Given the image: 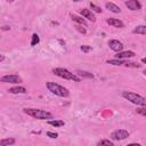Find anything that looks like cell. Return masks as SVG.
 Wrapping results in <instances>:
<instances>
[{"mask_svg": "<svg viewBox=\"0 0 146 146\" xmlns=\"http://www.w3.org/2000/svg\"><path fill=\"white\" fill-rule=\"evenodd\" d=\"M81 75H83V76H87V78H92L94 75L91 74V73H88V72H79Z\"/></svg>", "mask_w": 146, "mask_h": 146, "instance_id": "26", "label": "cell"}, {"mask_svg": "<svg viewBox=\"0 0 146 146\" xmlns=\"http://www.w3.org/2000/svg\"><path fill=\"white\" fill-rule=\"evenodd\" d=\"M112 139L114 140H123L125 139L127 137H129V132L127 130H123V129H119V130H115L112 132L111 135Z\"/></svg>", "mask_w": 146, "mask_h": 146, "instance_id": "6", "label": "cell"}, {"mask_svg": "<svg viewBox=\"0 0 146 146\" xmlns=\"http://www.w3.org/2000/svg\"><path fill=\"white\" fill-rule=\"evenodd\" d=\"M135 56V52L131 51V50H128V51H120L115 55V59H122V58H131Z\"/></svg>", "mask_w": 146, "mask_h": 146, "instance_id": "10", "label": "cell"}, {"mask_svg": "<svg viewBox=\"0 0 146 146\" xmlns=\"http://www.w3.org/2000/svg\"><path fill=\"white\" fill-rule=\"evenodd\" d=\"M15 144V139L14 138H5L0 140V146H11Z\"/></svg>", "mask_w": 146, "mask_h": 146, "instance_id": "14", "label": "cell"}, {"mask_svg": "<svg viewBox=\"0 0 146 146\" xmlns=\"http://www.w3.org/2000/svg\"><path fill=\"white\" fill-rule=\"evenodd\" d=\"M48 123L50 125H52V127H62V125H64V121H62V120H49Z\"/></svg>", "mask_w": 146, "mask_h": 146, "instance_id": "17", "label": "cell"}, {"mask_svg": "<svg viewBox=\"0 0 146 146\" xmlns=\"http://www.w3.org/2000/svg\"><path fill=\"white\" fill-rule=\"evenodd\" d=\"M52 73H54L55 75H57V76L62 78V79L73 80V81H76V82H79V81H80V79H79L75 74L71 73L68 70L63 68V67H56V68H54V70H52Z\"/></svg>", "mask_w": 146, "mask_h": 146, "instance_id": "4", "label": "cell"}, {"mask_svg": "<svg viewBox=\"0 0 146 146\" xmlns=\"http://www.w3.org/2000/svg\"><path fill=\"white\" fill-rule=\"evenodd\" d=\"M108 64H112V65H115V66H120V65H124L125 62L122 60V59H111V60H107Z\"/></svg>", "mask_w": 146, "mask_h": 146, "instance_id": "18", "label": "cell"}, {"mask_svg": "<svg viewBox=\"0 0 146 146\" xmlns=\"http://www.w3.org/2000/svg\"><path fill=\"white\" fill-rule=\"evenodd\" d=\"M106 8L110 10V11H112V13H115V14H119V13H121V8L119 7V6H116L115 3H113V2H106Z\"/></svg>", "mask_w": 146, "mask_h": 146, "instance_id": "12", "label": "cell"}, {"mask_svg": "<svg viewBox=\"0 0 146 146\" xmlns=\"http://www.w3.org/2000/svg\"><path fill=\"white\" fill-rule=\"evenodd\" d=\"M137 113H138V114H140V115H143V116H146V108L141 106V107L137 108Z\"/></svg>", "mask_w": 146, "mask_h": 146, "instance_id": "23", "label": "cell"}, {"mask_svg": "<svg viewBox=\"0 0 146 146\" xmlns=\"http://www.w3.org/2000/svg\"><path fill=\"white\" fill-rule=\"evenodd\" d=\"M125 6L130 9V10H139L141 8V5L139 1L137 0H129V1H125Z\"/></svg>", "mask_w": 146, "mask_h": 146, "instance_id": "8", "label": "cell"}, {"mask_svg": "<svg viewBox=\"0 0 146 146\" xmlns=\"http://www.w3.org/2000/svg\"><path fill=\"white\" fill-rule=\"evenodd\" d=\"M127 146H141L140 144H137V143H131V144H128Z\"/></svg>", "mask_w": 146, "mask_h": 146, "instance_id": "28", "label": "cell"}, {"mask_svg": "<svg viewBox=\"0 0 146 146\" xmlns=\"http://www.w3.org/2000/svg\"><path fill=\"white\" fill-rule=\"evenodd\" d=\"M47 136H48V137H50V138H57V137H58V133H56V132H51V131H48V132H47Z\"/></svg>", "mask_w": 146, "mask_h": 146, "instance_id": "25", "label": "cell"}, {"mask_svg": "<svg viewBox=\"0 0 146 146\" xmlns=\"http://www.w3.org/2000/svg\"><path fill=\"white\" fill-rule=\"evenodd\" d=\"M0 81L5 82V83H19V82H22V79L16 74H10V75L8 74V75L1 76Z\"/></svg>", "mask_w": 146, "mask_h": 146, "instance_id": "5", "label": "cell"}, {"mask_svg": "<svg viewBox=\"0 0 146 146\" xmlns=\"http://www.w3.org/2000/svg\"><path fill=\"white\" fill-rule=\"evenodd\" d=\"M124 65H125V66H129V67H139V66H140V65L137 64V63H129V62H125Z\"/></svg>", "mask_w": 146, "mask_h": 146, "instance_id": "24", "label": "cell"}, {"mask_svg": "<svg viewBox=\"0 0 146 146\" xmlns=\"http://www.w3.org/2000/svg\"><path fill=\"white\" fill-rule=\"evenodd\" d=\"M122 96L128 99L129 102H131L132 104H136V105H139V106H143L145 107L146 106V99L138 95V94H135V92H130V91H123L122 92Z\"/></svg>", "mask_w": 146, "mask_h": 146, "instance_id": "3", "label": "cell"}, {"mask_svg": "<svg viewBox=\"0 0 146 146\" xmlns=\"http://www.w3.org/2000/svg\"><path fill=\"white\" fill-rule=\"evenodd\" d=\"M71 17H72V19H73L74 22H76V23H79V24H81V25H83V26H87V22H86L82 17H79V16H76V15H72Z\"/></svg>", "mask_w": 146, "mask_h": 146, "instance_id": "16", "label": "cell"}, {"mask_svg": "<svg viewBox=\"0 0 146 146\" xmlns=\"http://www.w3.org/2000/svg\"><path fill=\"white\" fill-rule=\"evenodd\" d=\"M90 8H91L94 11H96V13H102V8L98 7V6H96V5L92 3V2H90Z\"/></svg>", "mask_w": 146, "mask_h": 146, "instance_id": "21", "label": "cell"}, {"mask_svg": "<svg viewBox=\"0 0 146 146\" xmlns=\"http://www.w3.org/2000/svg\"><path fill=\"white\" fill-rule=\"evenodd\" d=\"M80 14H81L84 18H87V19H89V21H91V22H95V21H96V17H95V15L91 13L90 9L83 8V9L80 10Z\"/></svg>", "mask_w": 146, "mask_h": 146, "instance_id": "9", "label": "cell"}, {"mask_svg": "<svg viewBox=\"0 0 146 146\" xmlns=\"http://www.w3.org/2000/svg\"><path fill=\"white\" fill-rule=\"evenodd\" d=\"M5 59V57H3V55H0V62H2Z\"/></svg>", "mask_w": 146, "mask_h": 146, "instance_id": "29", "label": "cell"}, {"mask_svg": "<svg viewBox=\"0 0 146 146\" xmlns=\"http://www.w3.org/2000/svg\"><path fill=\"white\" fill-rule=\"evenodd\" d=\"M24 113L39 120H49L54 119V115L50 112L43 111V110H38V108H24Z\"/></svg>", "mask_w": 146, "mask_h": 146, "instance_id": "1", "label": "cell"}, {"mask_svg": "<svg viewBox=\"0 0 146 146\" xmlns=\"http://www.w3.org/2000/svg\"><path fill=\"white\" fill-rule=\"evenodd\" d=\"M80 49H81L83 52H88V51H90V50H91V47H90V46H88V44H82V46L80 47Z\"/></svg>", "mask_w": 146, "mask_h": 146, "instance_id": "22", "label": "cell"}, {"mask_svg": "<svg viewBox=\"0 0 146 146\" xmlns=\"http://www.w3.org/2000/svg\"><path fill=\"white\" fill-rule=\"evenodd\" d=\"M39 41H40V39H39V35L34 33V34L32 35V41H31V46H32V47L36 46V44L39 43Z\"/></svg>", "mask_w": 146, "mask_h": 146, "instance_id": "20", "label": "cell"}, {"mask_svg": "<svg viewBox=\"0 0 146 146\" xmlns=\"http://www.w3.org/2000/svg\"><path fill=\"white\" fill-rule=\"evenodd\" d=\"M8 91L10 94H25L26 88H24V87H14V88H10Z\"/></svg>", "mask_w": 146, "mask_h": 146, "instance_id": "13", "label": "cell"}, {"mask_svg": "<svg viewBox=\"0 0 146 146\" xmlns=\"http://www.w3.org/2000/svg\"><path fill=\"white\" fill-rule=\"evenodd\" d=\"M75 27H76V30H78L79 32H81V33H86V29H83L82 26H80V25H76Z\"/></svg>", "mask_w": 146, "mask_h": 146, "instance_id": "27", "label": "cell"}, {"mask_svg": "<svg viewBox=\"0 0 146 146\" xmlns=\"http://www.w3.org/2000/svg\"><path fill=\"white\" fill-rule=\"evenodd\" d=\"M132 32H133V33H137V34H143V35H145V34H146V26H145V25H139V26H137Z\"/></svg>", "mask_w": 146, "mask_h": 146, "instance_id": "15", "label": "cell"}, {"mask_svg": "<svg viewBox=\"0 0 146 146\" xmlns=\"http://www.w3.org/2000/svg\"><path fill=\"white\" fill-rule=\"evenodd\" d=\"M46 86H47L48 90L51 91L52 94H55L56 96H59V97H68V96H70V91H68L65 87H63V86H60V84H58V83H55V82H47Z\"/></svg>", "mask_w": 146, "mask_h": 146, "instance_id": "2", "label": "cell"}, {"mask_svg": "<svg viewBox=\"0 0 146 146\" xmlns=\"http://www.w3.org/2000/svg\"><path fill=\"white\" fill-rule=\"evenodd\" d=\"M108 46H110V48L112 50H114L116 52H120L123 49V43L121 41H119V40H110Z\"/></svg>", "mask_w": 146, "mask_h": 146, "instance_id": "7", "label": "cell"}, {"mask_svg": "<svg viewBox=\"0 0 146 146\" xmlns=\"http://www.w3.org/2000/svg\"><path fill=\"white\" fill-rule=\"evenodd\" d=\"M107 24H110V25H112V26H114V27H119V29H122L123 26H124V24H123V22L122 21H120V19H116V18H107Z\"/></svg>", "mask_w": 146, "mask_h": 146, "instance_id": "11", "label": "cell"}, {"mask_svg": "<svg viewBox=\"0 0 146 146\" xmlns=\"http://www.w3.org/2000/svg\"><path fill=\"white\" fill-rule=\"evenodd\" d=\"M98 146H114V144L108 139H103V140L99 141Z\"/></svg>", "mask_w": 146, "mask_h": 146, "instance_id": "19", "label": "cell"}]
</instances>
